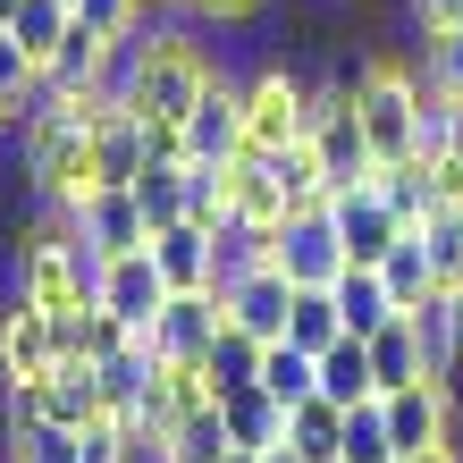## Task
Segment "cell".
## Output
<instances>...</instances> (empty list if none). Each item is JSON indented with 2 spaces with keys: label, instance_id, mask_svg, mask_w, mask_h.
Here are the masks:
<instances>
[{
  "label": "cell",
  "instance_id": "cell-1",
  "mask_svg": "<svg viewBox=\"0 0 463 463\" xmlns=\"http://www.w3.org/2000/svg\"><path fill=\"white\" fill-rule=\"evenodd\" d=\"M304 144V68L261 60L244 68V152H287Z\"/></svg>",
  "mask_w": 463,
  "mask_h": 463
},
{
  "label": "cell",
  "instance_id": "cell-2",
  "mask_svg": "<svg viewBox=\"0 0 463 463\" xmlns=\"http://www.w3.org/2000/svg\"><path fill=\"white\" fill-rule=\"evenodd\" d=\"M228 329V304H220V287H194V295H169V304L152 312V329H135L160 363H211V345H220Z\"/></svg>",
  "mask_w": 463,
  "mask_h": 463
},
{
  "label": "cell",
  "instance_id": "cell-3",
  "mask_svg": "<svg viewBox=\"0 0 463 463\" xmlns=\"http://www.w3.org/2000/svg\"><path fill=\"white\" fill-rule=\"evenodd\" d=\"M60 363H68V345H60V312L25 304V295L9 287V295H0V379H51Z\"/></svg>",
  "mask_w": 463,
  "mask_h": 463
},
{
  "label": "cell",
  "instance_id": "cell-4",
  "mask_svg": "<svg viewBox=\"0 0 463 463\" xmlns=\"http://www.w3.org/2000/svg\"><path fill=\"white\" fill-rule=\"evenodd\" d=\"M269 261L287 269L295 287H337L345 279V236H337V211H295L269 244Z\"/></svg>",
  "mask_w": 463,
  "mask_h": 463
},
{
  "label": "cell",
  "instance_id": "cell-5",
  "mask_svg": "<svg viewBox=\"0 0 463 463\" xmlns=\"http://www.w3.org/2000/svg\"><path fill=\"white\" fill-rule=\"evenodd\" d=\"M220 304H228V320H236L244 337H261V345H269V337H287L295 279H287L279 261H244L236 279H220Z\"/></svg>",
  "mask_w": 463,
  "mask_h": 463
},
{
  "label": "cell",
  "instance_id": "cell-6",
  "mask_svg": "<svg viewBox=\"0 0 463 463\" xmlns=\"http://www.w3.org/2000/svg\"><path fill=\"white\" fill-rule=\"evenodd\" d=\"M169 279H160V261H152V244H135V253H110L101 261V287H93V304L101 312H118L127 329H152V312L169 304Z\"/></svg>",
  "mask_w": 463,
  "mask_h": 463
},
{
  "label": "cell",
  "instance_id": "cell-7",
  "mask_svg": "<svg viewBox=\"0 0 463 463\" xmlns=\"http://www.w3.org/2000/svg\"><path fill=\"white\" fill-rule=\"evenodd\" d=\"M379 413H388L396 455H421V447H447V439H455V396H447V379L388 388V396H379Z\"/></svg>",
  "mask_w": 463,
  "mask_h": 463
},
{
  "label": "cell",
  "instance_id": "cell-8",
  "mask_svg": "<svg viewBox=\"0 0 463 463\" xmlns=\"http://www.w3.org/2000/svg\"><path fill=\"white\" fill-rule=\"evenodd\" d=\"M329 211H337V236H345V261H363V269H379V261L396 253V236L413 228L388 194H379V177H371V185H354V194H337Z\"/></svg>",
  "mask_w": 463,
  "mask_h": 463
},
{
  "label": "cell",
  "instance_id": "cell-9",
  "mask_svg": "<svg viewBox=\"0 0 463 463\" xmlns=\"http://www.w3.org/2000/svg\"><path fill=\"white\" fill-rule=\"evenodd\" d=\"M236 152H244V76L220 68L211 93L194 101V118H185V160H236Z\"/></svg>",
  "mask_w": 463,
  "mask_h": 463
},
{
  "label": "cell",
  "instance_id": "cell-10",
  "mask_svg": "<svg viewBox=\"0 0 463 463\" xmlns=\"http://www.w3.org/2000/svg\"><path fill=\"white\" fill-rule=\"evenodd\" d=\"M304 144L320 152V169H329V194H354V185H371V177H379V152H371L363 110H354V101H337V110L320 118Z\"/></svg>",
  "mask_w": 463,
  "mask_h": 463
},
{
  "label": "cell",
  "instance_id": "cell-11",
  "mask_svg": "<svg viewBox=\"0 0 463 463\" xmlns=\"http://www.w3.org/2000/svg\"><path fill=\"white\" fill-rule=\"evenodd\" d=\"M152 169V118L135 110V101H118V110L93 118V177L101 185H135Z\"/></svg>",
  "mask_w": 463,
  "mask_h": 463
},
{
  "label": "cell",
  "instance_id": "cell-12",
  "mask_svg": "<svg viewBox=\"0 0 463 463\" xmlns=\"http://www.w3.org/2000/svg\"><path fill=\"white\" fill-rule=\"evenodd\" d=\"M152 261H160V279H169L177 295L220 287V228H203V220H169V228H152Z\"/></svg>",
  "mask_w": 463,
  "mask_h": 463
},
{
  "label": "cell",
  "instance_id": "cell-13",
  "mask_svg": "<svg viewBox=\"0 0 463 463\" xmlns=\"http://www.w3.org/2000/svg\"><path fill=\"white\" fill-rule=\"evenodd\" d=\"M76 236H85L93 253H135V244H152V220H144V203H135V185H93V194L76 203Z\"/></svg>",
  "mask_w": 463,
  "mask_h": 463
},
{
  "label": "cell",
  "instance_id": "cell-14",
  "mask_svg": "<svg viewBox=\"0 0 463 463\" xmlns=\"http://www.w3.org/2000/svg\"><path fill=\"white\" fill-rule=\"evenodd\" d=\"M220 413H228V439H236V447H279V439H287V404L269 396L261 379L220 388Z\"/></svg>",
  "mask_w": 463,
  "mask_h": 463
},
{
  "label": "cell",
  "instance_id": "cell-15",
  "mask_svg": "<svg viewBox=\"0 0 463 463\" xmlns=\"http://www.w3.org/2000/svg\"><path fill=\"white\" fill-rule=\"evenodd\" d=\"M287 447L304 455V463H337L345 455V404H329V396H304V404H287Z\"/></svg>",
  "mask_w": 463,
  "mask_h": 463
},
{
  "label": "cell",
  "instance_id": "cell-16",
  "mask_svg": "<svg viewBox=\"0 0 463 463\" xmlns=\"http://www.w3.org/2000/svg\"><path fill=\"white\" fill-rule=\"evenodd\" d=\"M371 371H379V396H388V388H413V379H430V354H421L413 312H396L388 329H371Z\"/></svg>",
  "mask_w": 463,
  "mask_h": 463
},
{
  "label": "cell",
  "instance_id": "cell-17",
  "mask_svg": "<svg viewBox=\"0 0 463 463\" xmlns=\"http://www.w3.org/2000/svg\"><path fill=\"white\" fill-rule=\"evenodd\" d=\"M320 396L329 404H371L379 396V371H371V337H337L329 354H320Z\"/></svg>",
  "mask_w": 463,
  "mask_h": 463
},
{
  "label": "cell",
  "instance_id": "cell-18",
  "mask_svg": "<svg viewBox=\"0 0 463 463\" xmlns=\"http://www.w3.org/2000/svg\"><path fill=\"white\" fill-rule=\"evenodd\" d=\"M43 396H51V421H68V430H85V421L110 413V396H101V371H93V363H76V354L43 379Z\"/></svg>",
  "mask_w": 463,
  "mask_h": 463
},
{
  "label": "cell",
  "instance_id": "cell-19",
  "mask_svg": "<svg viewBox=\"0 0 463 463\" xmlns=\"http://www.w3.org/2000/svg\"><path fill=\"white\" fill-rule=\"evenodd\" d=\"M337 312H345V337H371V329H388V320H396V295H388V279H379V269L345 261V279H337Z\"/></svg>",
  "mask_w": 463,
  "mask_h": 463
},
{
  "label": "cell",
  "instance_id": "cell-20",
  "mask_svg": "<svg viewBox=\"0 0 463 463\" xmlns=\"http://www.w3.org/2000/svg\"><path fill=\"white\" fill-rule=\"evenodd\" d=\"M236 439H228V413L220 404H203V413H185L177 430H160V455L152 463H220Z\"/></svg>",
  "mask_w": 463,
  "mask_h": 463
},
{
  "label": "cell",
  "instance_id": "cell-21",
  "mask_svg": "<svg viewBox=\"0 0 463 463\" xmlns=\"http://www.w3.org/2000/svg\"><path fill=\"white\" fill-rule=\"evenodd\" d=\"M379 194H388V203H396V211H404L413 228H421V220H430L439 203H455L447 185H439V169H430L421 152H413V160H388V169H379Z\"/></svg>",
  "mask_w": 463,
  "mask_h": 463
},
{
  "label": "cell",
  "instance_id": "cell-22",
  "mask_svg": "<svg viewBox=\"0 0 463 463\" xmlns=\"http://www.w3.org/2000/svg\"><path fill=\"white\" fill-rule=\"evenodd\" d=\"M413 329H421V354H430V379H447V371H455V354H463V320H455V287H439V295H421V304H413Z\"/></svg>",
  "mask_w": 463,
  "mask_h": 463
},
{
  "label": "cell",
  "instance_id": "cell-23",
  "mask_svg": "<svg viewBox=\"0 0 463 463\" xmlns=\"http://www.w3.org/2000/svg\"><path fill=\"white\" fill-rule=\"evenodd\" d=\"M379 279H388L396 312H413L421 295H439V269H430V244H421V228H404V236H396V253L379 261Z\"/></svg>",
  "mask_w": 463,
  "mask_h": 463
},
{
  "label": "cell",
  "instance_id": "cell-24",
  "mask_svg": "<svg viewBox=\"0 0 463 463\" xmlns=\"http://www.w3.org/2000/svg\"><path fill=\"white\" fill-rule=\"evenodd\" d=\"M261 388L279 396V404H304V396L320 388V354H304L295 337H269V345H261Z\"/></svg>",
  "mask_w": 463,
  "mask_h": 463
},
{
  "label": "cell",
  "instance_id": "cell-25",
  "mask_svg": "<svg viewBox=\"0 0 463 463\" xmlns=\"http://www.w3.org/2000/svg\"><path fill=\"white\" fill-rule=\"evenodd\" d=\"M287 337L304 354H329L345 337V312H337V287H295V312H287Z\"/></svg>",
  "mask_w": 463,
  "mask_h": 463
},
{
  "label": "cell",
  "instance_id": "cell-26",
  "mask_svg": "<svg viewBox=\"0 0 463 463\" xmlns=\"http://www.w3.org/2000/svg\"><path fill=\"white\" fill-rule=\"evenodd\" d=\"M0 463H85V430H68V421L0 430Z\"/></svg>",
  "mask_w": 463,
  "mask_h": 463
},
{
  "label": "cell",
  "instance_id": "cell-27",
  "mask_svg": "<svg viewBox=\"0 0 463 463\" xmlns=\"http://www.w3.org/2000/svg\"><path fill=\"white\" fill-rule=\"evenodd\" d=\"M60 345L76 354V363H110L118 345H135V329H127L118 312H101V304H85V312H68V320H60Z\"/></svg>",
  "mask_w": 463,
  "mask_h": 463
},
{
  "label": "cell",
  "instance_id": "cell-28",
  "mask_svg": "<svg viewBox=\"0 0 463 463\" xmlns=\"http://www.w3.org/2000/svg\"><path fill=\"white\" fill-rule=\"evenodd\" d=\"M404 60L421 68L430 93H463V25H421V43L404 51Z\"/></svg>",
  "mask_w": 463,
  "mask_h": 463
},
{
  "label": "cell",
  "instance_id": "cell-29",
  "mask_svg": "<svg viewBox=\"0 0 463 463\" xmlns=\"http://www.w3.org/2000/svg\"><path fill=\"white\" fill-rule=\"evenodd\" d=\"M421 244H430V269H439V287H463V203H439L421 220Z\"/></svg>",
  "mask_w": 463,
  "mask_h": 463
},
{
  "label": "cell",
  "instance_id": "cell-30",
  "mask_svg": "<svg viewBox=\"0 0 463 463\" xmlns=\"http://www.w3.org/2000/svg\"><path fill=\"white\" fill-rule=\"evenodd\" d=\"M135 203H144V220H152V228L185 220V160H152V169L135 177Z\"/></svg>",
  "mask_w": 463,
  "mask_h": 463
},
{
  "label": "cell",
  "instance_id": "cell-31",
  "mask_svg": "<svg viewBox=\"0 0 463 463\" xmlns=\"http://www.w3.org/2000/svg\"><path fill=\"white\" fill-rule=\"evenodd\" d=\"M337 463H404L396 439H388V413H379V396L345 413V455H337Z\"/></svg>",
  "mask_w": 463,
  "mask_h": 463
},
{
  "label": "cell",
  "instance_id": "cell-32",
  "mask_svg": "<svg viewBox=\"0 0 463 463\" xmlns=\"http://www.w3.org/2000/svg\"><path fill=\"white\" fill-rule=\"evenodd\" d=\"M211 379H220V388H244V379H261V337H244L236 320H228L220 345H211Z\"/></svg>",
  "mask_w": 463,
  "mask_h": 463
},
{
  "label": "cell",
  "instance_id": "cell-33",
  "mask_svg": "<svg viewBox=\"0 0 463 463\" xmlns=\"http://www.w3.org/2000/svg\"><path fill=\"white\" fill-rule=\"evenodd\" d=\"M144 9H152V0H76V17L101 25V34H127V25H144Z\"/></svg>",
  "mask_w": 463,
  "mask_h": 463
},
{
  "label": "cell",
  "instance_id": "cell-34",
  "mask_svg": "<svg viewBox=\"0 0 463 463\" xmlns=\"http://www.w3.org/2000/svg\"><path fill=\"white\" fill-rule=\"evenodd\" d=\"M413 25H463V0H404Z\"/></svg>",
  "mask_w": 463,
  "mask_h": 463
},
{
  "label": "cell",
  "instance_id": "cell-35",
  "mask_svg": "<svg viewBox=\"0 0 463 463\" xmlns=\"http://www.w3.org/2000/svg\"><path fill=\"white\" fill-rule=\"evenodd\" d=\"M203 17H220V25H236V17H253V0H194Z\"/></svg>",
  "mask_w": 463,
  "mask_h": 463
},
{
  "label": "cell",
  "instance_id": "cell-36",
  "mask_svg": "<svg viewBox=\"0 0 463 463\" xmlns=\"http://www.w3.org/2000/svg\"><path fill=\"white\" fill-rule=\"evenodd\" d=\"M220 463H261V447H228V455H220Z\"/></svg>",
  "mask_w": 463,
  "mask_h": 463
},
{
  "label": "cell",
  "instance_id": "cell-37",
  "mask_svg": "<svg viewBox=\"0 0 463 463\" xmlns=\"http://www.w3.org/2000/svg\"><path fill=\"white\" fill-rule=\"evenodd\" d=\"M152 9H160V17H185V9H194V0H152Z\"/></svg>",
  "mask_w": 463,
  "mask_h": 463
},
{
  "label": "cell",
  "instance_id": "cell-38",
  "mask_svg": "<svg viewBox=\"0 0 463 463\" xmlns=\"http://www.w3.org/2000/svg\"><path fill=\"white\" fill-rule=\"evenodd\" d=\"M17 9H25V0H0V17H17Z\"/></svg>",
  "mask_w": 463,
  "mask_h": 463
},
{
  "label": "cell",
  "instance_id": "cell-39",
  "mask_svg": "<svg viewBox=\"0 0 463 463\" xmlns=\"http://www.w3.org/2000/svg\"><path fill=\"white\" fill-rule=\"evenodd\" d=\"M0 127H9V110H0Z\"/></svg>",
  "mask_w": 463,
  "mask_h": 463
},
{
  "label": "cell",
  "instance_id": "cell-40",
  "mask_svg": "<svg viewBox=\"0 0 463 463\" xmlns=\"http://www.w3.org/2000/svg\"><path fill=\"white\" fill-rule=\"evenodd\" d=\"M0 25H9V17H0Z\"/></svg>",
  "mask_w": 463,
  "mask_h": 463
}]
</instances>
